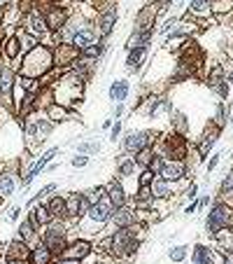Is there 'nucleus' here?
<instances>
[{
	"label": "nucleus",
	"mask_w": 233,
	"mask_h": 264,
	"mask_svg": "<svg viewBox=\"0 0 233 264\" xmlns=\"http://www.w3.org/2000/svg\"><path fill=\"white\" fill-rule=\"evenodd\" d=\"M19 70H21L19 77H35V80H40L45 73L54 70V50L38 42L35 47H31L26 52L23 59H19Z\"/></svg>",
	"instance_id": "nucleus-1"
},
{
	"label": "nucleus",
	"mask_w": 233,
	"mask_h": 264,
	"mask_svg": "<svg viewBox=\"0 0 233 264\" xmlns=\"http://www.w3.org/2000/svg\"><path fill=\"white\" fill-rule=\"evenodd\" d=\"M82 91H84V80L75 70L61 75L54 82V87H51L54 101L56 103H61V105H66V108H72L75 101L82 99Z\"/></svg>",
	"instance_id": "nucleus-2"
},
{
	"label": "nucleus",
	"mask_w": 233,
	"mask_h": 264,
	"mask_svg": "<svg viewBox=\"0 0 233 264\" xmlns=\"http://www.w3.org/2000/svg\"><path fill=\"white\" fill-rule=\"evenodd\" d=\"M40 238H42V243L49 248L56 257H61L63 250H66L68 243H70V236H68V222L51 220L47 227L40 229Z\"/></svg>",
	"instance_id": "nucleus-3"
},
{
	"label": "nucleus",
	"mask_w": 233,
	"mask_h": 264,
	"mask_svg": "<svg viewBox=\"0 0 233 264\" xmlns=\"http://www.w3.org/2000/svg\"><path fill=\"white\" fill-rule=\"evenodd\" d=\"M226 225H233V210L224 199H217L215 204L210 206V213L206 218V229L208 234H215V231H219Z\"/></svg>",
	"instance_id": "nucleus-4"
},
{
	"label": "nucleus",
	"mask_w": 233,
	"mask_h": 264,
	"mask_svg": "<svg viewBox=\"0 0 233 264\" xmlns=\"http://www.w3.org/2000/svg\"><path fill=\"white\" fill-rule=\"evenodd\" d=\"M187 148L189 145H187V140H184V136L182 133H175V131H172L170 136H163L161 145H156V150H159L166 159H182V161L189 152Z\"/></svg>",
	"instance_id": "nucleus-5"
},
{
	"label": "nucleus",
	"mask_w": 233,
	"mask_h": 264,
	"mask_svg": "<svg viewBox=\"0 0 233 264\" xmlns=\"http://www.w3.org/2000/svg\"><path fill=\"white\" fill-rule=\"evenodd\" d=\"M98 42H100V35L94 28V19H82L77 31L72 33L70 44H75V47L82 52V50H89V47H94V44H98Z\"/></svg>",
	"instance_id": "nucleus-6"
},
{
	"label": "nucleus",
	"mask_w": 233,
	"mask_h": 264,
	"mask_svg": "<svg viewBox=\"0 0 233 264\" xmlns=\"http://www.w3.org/2000/svg\"><path fill=\"white\" fill-rule=\"evenodd\" d=\"M147 145H156V136L152 131H126V136L122 138V145H119V152L135 154Z\"/></svg>",
	"instance_id": "nucleus-7"
},
{
	"label": "nucleus",
	"mask_w": 233,
	"mask_h": 264,
	"mask_svg": "<svg viewBox=\"0 0 233 264\" xmlns=\"http://www.w3.org/2000/svg\"><path fill=\"white\" fill-rule=\"evenodd\" d=\"M51 131H54V122L51 119H45V117H38V119H28L26 124V138L28 143H35L40 145L42 140H47V138L51 136Z\"/></svg>",
	"instance_id": "nucleus-8"
},
{
	"label": "nucleus",
	"mask_w": 233,
	"mask_h": 264,
	"mask_svg": "<svg viewBox=\"0 0 233 264\" xmlns=\"http://www.w3.org/2000/svg\"><path fill=\"white\" fill-rule=\"evenodd\" d=\"M66 206H68V220L70 222H79L82 218H86V213H89V197L84 192H70L66 197Z\"/></svg>",
	"instance_id": "nucleus-9"
},
{
	"label": "nucleus",
	"mask_w": 233,
	"mask_h": 264,
	"mask_svg": "<svg viewBox=\"0 0 233 264\" xmlns=\"http://www.w3.org/2000/svg\"><path fill=\"white\" fill-rule=\"evenodd\" d=\"M114 206H112V201L107 199V194H103V197L98 199V201H94V204L89 206V213H86V218H89L91 222H98V225H105V222L112 220V215H114Z\"/></svg>",
	"instance_id": "nucleus-10"
},
{
	"label": "nucleus",
	"mask_w": 233,
	"mask_h": 264,
	"mask_svg": "<svg viewBox=\"0 0 233 264\" xmlns=\"http://www.w3.org/2000/svg\"><path fill=\"white\" fill-rule=\"evenodd\" d=\"M163 3H152V5H144L140 10V14L135 17V23H133V31H152L154 28V21L159 17V12H161Z\"/></svg>",
	"instance_id": "nucleus-11"
},
{
	"label": "nucleus",
	"mask_w": 233,
	"mask_h": 264,
	"mask_svg": "<svg viewBox=\"0 0 233 264\" xmlns=\"http://www.w3.org/2000/svg\"><path fill=\"white\" fill-rule=\"evenodd\" d=\"M77 59H79V50L75 47V44H70V42H59V44H56V50H54V66L68 68V66H72Z\"/></svg>",
	"instance_id": "nucleus-12"
},
{
	"label": "nucleus",
	"mask_w": 233,
	"mask_h": 264,
	"mask_svg": "<svg viewBox=\"0 0 233 264\" xmlns=\"http://www.w3.org/2000/svg\"><path fill=\"white\" fill-rule=\"evenodd\" d=\"M56 154H59V148H49V150H47V152H42V154H40L38 159H35L33 164H31V171H28L26 176L21 178V185H26V187H28V185H31V182H33L35 178H38L40 173L45 171V166L49 164L51 159H54Z\"/></svg>",
	"instance_id": "nucleus-13"
},
{
	"label": "nucleus",
	"mask_w": 233,
	"mask_h": 264,
	"mask_svg": "<svg viewBox=\"0 0 233 264\" xmlns=\"http://www.w3.org/2000/svg\"><path fill=\"white\" fill-rule=\"evenodd\" d=\"M17 87V75L7 66H0V103L10 105L12 103V91Z\"/></svg>",
	"instance_id": "nucleus-14"
},
{
	"label": "nucleus",
	"mask_w": 233,
	"mask_h": 264,
	"mask_svg": "<svg viewBox=\"0 0 233 264\" xmlns=\"http://www.w3.org/2000/svg\"><path fill=\"white\" fill-rule=\"evenodd\" d=\"M23 26H26V33H31L38 40H45L47 33H49L47 21H45V14H40V12H35V10L28 12V17L23 19Z\"/></svg>",
	"instance_id": "nucleus-15"
},
{
	"label": "nucleus",
	"mask_w": 233,
	"mask_h": 264,
	"mask_svg": "<svg viewBox=\"0 0 233 264\" xmlns=\"http://www.w3.org/2000/svg\"><path fill=\"white\" fill-rule=\"evenodd\" d=\"M91 253H94V243H91L89 238H75V241H70L68 243V248L63 250L66 257L79 259V262H86Z\"/></svg>",
	"instance_id": "nucleus-16"
},
{
	"label": "nucleus",
	"mask_w": 233,
	"mask_h": 264,
	"mask_svg": "<svg viewBox=\"0 0 233 264\" xmlns=\"http://www.w3.org/2000/svg\"><path fill=\"white\" fill-rule=\"evenodd\" d=\"M105 194H107V199L112 201L114 208H124V206H128V194H126V189H124V185H122L119 178H114V180L107 182Z\"/></svg>",
	"instance_id": "nucleus-17"
},
{
	"label": "nucleus",
	"mask_w": 233,
	"mask_h": 264,
	"mask_svg": "<svg viewBox=\"0 0 233 264\" xmlns=\"http://www.w3.org/2000/svg\"><path fill=\"white\" fill-rule=\"evenodd\" d=\"M110 222L114 225V229H122V227H135V225H140V222H138V210H135L133 206L116 208Z\"/></svg>",
	"instance_id": "nucleus-18"
},
{
	"label": "nucleus",
	"mask_w": 233,
	"mask_h": 264,
	"mask_svg": "<svg viewBox=\"0 0 233 264\" xmlns=\"http://www.w3.org/2000/svg\"><path fill=\"white\" fill-rule=\"evenodd\" d=\"M159 176L166 178L168 182L184 180V176H187V161H182V159H166V166H163V171L159 173Z\"/></svg>",
	"instance_id": "nucleus-19"
},
{
	"label": "nucleus",
	"mask_w": 233,
	"mask_h": 264,
	"mask_svg": "<svg viewBox=\"0 0 233 264\" xmlns=\"http://www.w3.org/2000/svg\"><path fill=\"white\" fill-rule=\"evenodd\" d=\"M68 19H70V14H68L63 7H49V10L45 12L47 28H49L51 33H59V31H63V26L68 23Z\"/></svg>",
	"instance_id": "nucleus-20"
},
{
	"label": "nucleus",
	"mask_w": 233,
	"mask_h": 264,
	"mask_svg": "<svg viewBox=\"0 0 233 264\" xmlns=\"http://www.w3.org/2000/svg\"><path fill=\"white\" fill-rule=\"evenodd\" d=\"M116 19H119V12H116V7H107V10L100 14L98 21H96L100 38H110V33L114 31V26H116Z\"/></svg>",
	"instance_id": "nucleus-21"
},
{
	"label": "nucleus",
	"mask_w": 233,
	"mask_h": 264,
	"mask_svg": "<svg viewBox=\"0 0 233 264\" xmlns=\"http://www.w3.org/2000/svg\"><path fill=\"white\" fill-rule=\"evenodd\" d=\"M45 206H47V210H49V213H51V218H54V220L70 222V220H68V206H66V197H59V194H51V197H47Z\"/></svg>",
	"instance_id": "nucleus-22"
},
{
	"label": "nucleus",
	"mask_w": 233,
	"mask_h": 264,
	"mask_svg": "<svg viewBox=\"0 0 233 264\" xmlns=\"http://www.w3.org/2000/svg\"><path fill=\"white\" fill-rule=\"evenodd\" d=\"M0 52H3L5 59L14 61V66H17L19 56H21V40H19V35H10V38L3 40V42H0Z\"/></svg>",
	"instance_id": "nucleus-23"
},
{
	"label": "nucleus",
	"mask_w": 233,
	"mask_h": 264,
	"mask_svg": "<svg viewBox=\"0 0 233 264\" xmlns=\"http://www.w3.org/2000/svg\"><path fill=\"white\" fill-rule=\"evenodd\" d=\"M31 257V246L21 238H12L7 243V250H5V259H28Z\"/></svg>",
	"instance_id": "nucleus-24"
},
{
	"label": "nucleus",
	"mask_w": 233,
	"mask_h": 264,
	"mask_svg": "<svg viewBox=\"0 0 233 264\" xmlns=\"http://www.w3.org/2000/svg\"><path fill=\"white\" fill-rule=\"evenodd\" d=\"M17 192V173L14 171H0V201L10 199Z\"/></svg>",
	"instance_id": "nucleus-25"
},
{
	"label": "nucleus",
	"mask_w": 233,
	"mask_h": 264,
	"mask_svg": "<svg viewBox=\"0 0 233 264\" xmlns=\"http://www.w3.org/2000/svg\"><path fill=\"white\" fill-rule=\"evenodd\" d=\"M19 238L26 241L28 246H31V250H33L38 243H42V238H40V229L31 220H23L21 225H19Z\"/></svg>",
	"instance_id": "nucleus-26"
},
{
	"label": "nucleus",
	"mask_w": 233,
	"mask_h": 264,
	"mask_svg": "<svg viewBox=\"0 0 233 264\" xmlns=\"http://www.w3.org/2000/svg\"><path fill=\"white\" fill-rule=\"evenodd\" d=\"M116 164H119V169H116V178L119 180H124V178H131L138 173V164H135L133 154H119L116 157Z\"/></svg>",
	"instance_id": "nucleus-27"
},
{
	"label": "nucleus",
	"mask_w": 233,
	"mask_h": 264,
	"mask_svg": "<svg viewBox=\"0 0 233 264\" xmlns=\"http://www.w3.org/2000/svg\"><path fill=\"white\" fill-rule=\"evenodd\" d=\"M150 192L154 197V201H163V199H168L172 194V182H168L161 176H154V180L150 182Z\"/></svg>",
	"instance_id": "nucleus-28"
},
{
	"label": "nucleus",
	"mask_w": 233,
	"mask_h": 264,
	"mask_svg": "<svg viewBox=\"0 0 233 264\" xmlns=\"http://www.w3.org/2000/svg\"><path fill=\"white\" fill-rule=\"evenodd\" d=\"M147 54H150V47H131L126 56V68L131 73H138L140 66L147 61Z\"/></svg>",
	"instance_id": "nucleus-29"
},
{
	"label": "nucleus",
	"mask_w": 233,
	"mask_h": 264,
	"mask_svg": "<svg viewBox=\"0 0 233 264\" xmlns=\"http://www.w3.org/2000/svg\"><path fill=\"white\" fill-rule=\"evenodd\" d=\"M194 31H196V26L191 21L175 19V23H172V26L166 31V35H168V40H182V38H187V35H191Z\"/></svg>",
	"instance_id": "nucleus-30"
},
{
	"label": "nucleus",
	"mask_w": 233,
	"mask_h": 264,
	"mask_svg": "<svg viewBox=\"0 0 233 264\" xmlns=\"http://www.w3.org/2000/svg\"><path fill=\"white\" fill-rule=\"evenodd\" d=\"M26 220H31L38 229H42V227H47L54 218H51V213L47 210V206H31V210H28Z\"/></svg>",
	"instance_id": "nucleus-31"
},
{
	"label": "nucleus",
	"mask_w": 233,
	"mask_h": 264,
	"mask_svg": "<svg viewBox=\"0 0 233 264\" xmlns=\"http://www.w3.org/2000/svg\"><path fill=\"white\" fill-rule=\"evenodd\" d=\"M212 238H215L217 248H219L222 253H231L233 250V225H226V227H222L219 231H215Z\"/></svg>",
	"instance_id": "nucleus-32"
},
{
	"label": "nucleus",
	"mask_w": 233,
	"mask_h": 264,
	"mask_svg": "<svg viewBox=\"0 0 233 264\" xmlns=\"http://www.w3.org/2000/svg\"><path fill=\"white\" fill-rule=\"evenodd\" d=\"M128 94H131V82L124 80V77H119V80H114V82L110 84V99L114 101V103H124V101L128 99Z\"/></svg>",
	"instance_id": "nucleus-33"
},
{
	"label": "nucleus",
	"mask_w": 233,
	"mask_h": 264,
	"mask_svg": "<svg viewBox=\"0 0 233 264\" xmlns=\"http://www.w3.org/2000/svg\"><path fill=\"white\" fill-rule=\"evenodd\" d=\"M219 133H222V129H219V127H212L210 131H208V136H203V140H200V145H198V154H200V159H206L208 154L212 152L215 143L219 140Z\"/></svg>",
	"instance_id": "nucleus-34"
},
{
	"label": "nucleus",
	"mask_w": 233,
	"mask_h": 264,
	"mask_svg": "<svg viewBox=\"0 0 233 264\" xmlns=\"http://www.w3.org/2000/svg\"><path fill=\"white\" fill-rule=\"evenodd\" d=\"M133 208L135 210H150V208H154V197H152L150 187H138V192L133 194Z\"/></svg>",
	"instance_id": "nucleus-35"
},
{
	"label": "nucleus",
	"mask_w": 233,
	"mask_h": 264,
	"mask_svg": "<svg viewBox=\"0 0 233 264\" xmlns=\"http://www.w3.org/2000/svg\"><path fill=\"white\" fill-rule=\"evenodd\" d=\"M31 264H51L54 262V253H51L49 248L45 243H38V246L31 250Z\"/></svg>",
	"instance_id": "nucleus-36"
},
{
	"label": "nucleus",
	"mask_w": 233,
	"mask_h": 264,
	"mask_svg": "<svg viewBox=\"0 0 233 264\" xmlns=\"http://www.w3.org/2000/svg\"><path fill=\"white\" fill-rule=\"evenodd\" d=\"M75 152H77V154H86V157H91V154H100V152H103V140H100V138L82 140V143L75 145Z\"/></svg>",
	"instance_id": "nucleus-37"
},
{
	"label": "nucleus",
	"mask_w": 233,
	"mask_h": 264,
	"mask_svg": "<svg viewBox=\"0 0 233 264\" xmlns=\"http://www.w3.org/2000/svg\"><path fill=\"white\" fill-rule=\"evenodd\" d=\"M152 44V31H133L131 38L126 40V50L131 47H150Z\"/></svg>",
	"instance_id": "nucleus-38"
},
{
	"label": "nucleus",
	"mask_w": 233,
	"mask_h": 264,
	"mask_svg": "<svg viewBox=\"0 0 233 264\" xmlns=\"http://www.w3.org/2000/svg\"><path fill=\"white\" fill-rule=\"evenodd\" d=\"M154 154H156V145H147V148L138 150V152L133 154V159H135V164H138V169H150L152 159H154Z\"/></svg>",
	"instance_id": "nucleus-39"
},
{
	"label": "nucleus",
	"mask_w": 233,
	"mask_h": 264,
	"mask_svg": "<svg viewBox=\"0 0 233 264\" xmlns=\"http://www.w3.org/2000/svg\"><path fill=\"white\" fill-rule=\"evenodd\" d=\"M194 264H212V250L206 243H196L194 246V255H191Z\"/></svg>",
	"instance_id": "nucleus-40"
},
{
	"label": "nucleus",
	"mask_w": 233,
	"mask_h": 264,
	"mask_svg": "<svg viewBox=\"0 0 233 264\" xmlns=\"http://www.w3.org/2000/svg\"><path fill=\"white\" fill-rule=\"evenodd\" d=\"M189 14H194V17L212 14V0H191L189 3Z\"/></svg>",
	"instance_id": "nucleus-41"
},
{
	"label": "nucleus",
	"mask_w": 233,
	"mask_h": 264,
	"mask_svg": "<svg viewBox=\"0 0 233 264\" xmlns=\"http://www.w3.org/2000/svg\"><path fill=\"white\" fill-rule=\"evenodd\" d=\"M59 192V182H47L45 187L42 189H38V194H33V197L28 199L26 201V206L31 208L33 204H38V201H42V199H47V197H51V194H56Z\"/></svg>",
	"instance_id": "nucleus-42"
},
{
	"label": "nucleus",
	"mask_w": 233,
	"mask_h": 264,
	"mask_svg": "<svg viewBox=\"0 0 233 264\" xmlns=\"http://www.w3.org/2000/svg\"><path fill=\"white\" fill-rule=\"evenodd\" d=\"M47 112H49V119L51 122H66V119H70V110H68L66 105H61V103H51L49 108H47Z\"/></svg>",
	"instance_id": "nucleus-43"
},
{
	"label": "nucleus",
	"mask_w": 233,
	"mask_h": 264,
	"mask_svg": "<svg viewBox=\"0 0 233 264\" xmlns=\"http://www.w3.org/2000/svg\"><path fill=\"white\" fill-rule=\"evenodd\" d=\"M187 253H189L187 243H178V246L168 248V259H170V262H175V264H182L184 259H187Z\"/></svg>",
	"instance_id": "nucleus-44"
},
{
	"label": "nucleus",
	"mask_w": 233,
	"mask_h": 264,
	"mask_svg": "<svg viewBox=\"0 0 233 264\" xmlns=\"http://www.w3.org/2000/svg\"><path fill=\"white\" fill-rule=\"evenodd\" d=\"M172 131L182 133V136L189 131V122H187V117H184V112L175 110V115H172Z\"/></svg>",
	"instance_id": "nucleus-45"
},
{
	"label": "nucleus",
	"mask_w": 233,
	"mask_h": 264,
	"mask_svg": "<svg viewBox=\"0 0 233 264\" xmlns=\"http://www.w3.org/2000/svg\"><path fill=\"white\" fill-rule=\"evenodd\" d=\"M219 194H222L224 199H226L228 194H233V169L228 171L226 176H224V180H222V187H219Z\"/></svg>",
	"instance_id": "nucleus-46"
},
{
	"label": "nucleus",
	"mask_w": 233,
	"mask_h": 264,
	"mask_svg": "<svg viewBox=\"0 0 233 264\" xmlns=\"http://www.w3.org/2000/svg\"><path fill=\"white\" fill-rule=\"evenodd\" d=\"M154 171L152 169H140V176H138V187H150V182L154 180Z\"/></svg>",
	"instance_id": "nucleus-47"
},
{
	"label": "nucleus",
	"mask_w": 233,
	"mask_h": 264,
	"mask_svg": "<svg viewBox=\"0 0 233 264\" xmlns=\"http://www.w3.org/2000/svg\"><path fill=\"white\" fill-rule=\"evenodd\" d=\"M228 122V108L226 105H217V115H215V127L222 129Z\"/></svg>",
	"instance_id": "nucleus-48"
},
{
	"label": "nucleus",
	"mask_w": 233,
	"mask_h": 264,
	"mask_svg": "<svg viewBox=\"0 0 233 264\" xmlns=\"http://www.w3.org/2000/svg\"><path fill=\"white\" fill-rule=\"evenodd\" d=\"M163 166H166V157H163V154L159 152V150H156V154H154V159H152L150 169L154 171L156 176H159V173H161V171H163Z\"/></svg>",
	"instance_id": "nucleus-49"
},
{
	"label": "nucleus",
	"mask_w": 233,
	"mask_h": 264,
	"mask_svg": "<svg viewBox=\"0 0 233 264\" xmlns=\"http://www.w3.org/2000/svg\"><path fill=\"white\" fill-rule=\"evenodd\" d=\"M112 131H107V138H110L112 143H116L119 138H122V129H124V124H122V119H114L112 122Z\"/></svg>",
	"instance_id": "nucleus-50"
},
{
	"label": "nucleus",
	"mask_w": 233,
	"mask_h": 264,
	"mask_svg": "<svg viewBox=\"0 0 233 264\" xmlns=\"http://www.w3.org/2000/svg\"><path fill=\"white\" fill-rule=\"evenodd\" d=\"M212 89H215V94L219 96V99H224V101H226V99H228V91H231V84H228L226 80H222V82L212 84Z\"/></svg>",
	"instance_id": "nucleus-51"
},
{
	"label": "nucleus",
	"mask_w": 233,
	"mask_h": 264,
	"mask_svg": "<svg viewBox=\"0 0 233 264\" xmlns=\"http://www.w3.org/2000/svg\"><path fill=\"white\" fill-rule=\"evenodd\" d=\"M233 7V0H212V12H228Z\"/></svg>",
	"instance_id": "nucleus-52"
},
{
	"label": "nucleus",
	"mask_w": 233,
	"mask_h": 264,
	"mask_svg": "<svg viewBox=\"0 0 233 264\" xmlns=\"http://www.w3.org/2000/svg\"><path fill=\"white\" fill-rule=\"evenodd\" d=\"M70 164H72V169H84V166H89V157H86V154H75L70 159Z\"/></svg>",
	"instance_id": "nucleus-53"
},
{
	"label": "nucleus",
	"mask_w": 233,
	"mask_h": 264,
	"mask_svg": "<svg viewBox=\"0 0 233 264\" xmlns=\"http://www.w3.org/2000/svg\"><path fill=\"white\" fill-rule=\"evenodd\" d=\"M194 204H196V210H206L210 206V197H198Z\"/></svg>",
	"instance_id": "nucleus-54"
},
{
	"label": "nucleus",
	"mask_w": 233,
	"mask_h": 264,
	"mask_svg": "<svg viewBox=\"0 0 233 264\" xmlns=\"http://www.w3.org/2000/svg\"><path fill=\"white\" fill-rule=\"evenodd\" d=\"M219 159H222L219 154H212L210 159H208V166H206V171H208V173H212V171L217 169V164H219Z\"/></svg>",
	"instance_id": "nucleus-55"
},
{
	"label": "nucleus",
	"mask_w": 233,
	"mask_h": 264,
	"mask_svg": "<svg viewBox=\"0 0 233 264\" xmlns=\"http://www.w3.org/2000/svg\"><path fill=\"white\" fill-rule=\"evenodd\" d=\"M51 264H84V262H79V259H72V257H66V255H61V257H56Z\"/></svg>",
	"instance_id": "nucleus-56"
},
{
	"label": "nucleus",
	"mask_w": 233,
	"mask_h": 264,
	"mask_svg": "<svg viewBox=\"0 0 233 264\" xmlns=\"http://www.w3.org/2000/svg\"><path fill=\"white\" fill-rule=\"evenodd\" d=\"M196 194H198V185L191 182V185L187 187V192H184V199H196Z\"/></svg>",
	"instance_id": "nucleus-57"
},
{
	"label": "nucleus",
	"mask_w": 233,
	"mask_h": 264,
	"mask_svg": "<svg viewBox=\"0 0 233 264\" xmlns=\"http://www.w3.org/2000/svg\"><path fill=\"white\" fill-rule=\"evenodd\" d=\"M124 115H126V105H124V103H116V108H114V112H112V117H114V119H122Z\"/></svg>",
	"instance_id": "nucleus-58"
},
{
	"label": "nucleus",
	"mask_w": 233,
	"mask_h": 264,
	"mask_svg": "<svg viewBox=\"0 0 233 264\" xmlns=\"http://www.w3.org/2000/svg\"><path fill=\"white\" fill-rule=\"evenodd\" d=\"M19 215H21V206L17 204L14 208L10 210V222H17V220H19Z\"/></svg>",
	"instance_id": "nucleus-59"
},
{
	"label": "nucleus",
	"mask_w": 233,
	"mask_h": 264,
	"mask_svg": "<svg viewBox=\"0 0 233 264\" xmlns=\"http://www.w3.org/2000/svg\"><path fill=\"white\" fill-rule=\"evenodd\" d=\"M7 264H31V259H5Z\"/></svg>",
	"instance_id": "nucleus-60"
},
{
	"label": "nucleus",
	"mask_w": 233,
	"mask_h": 264,
	"mask_svg": "<svg viewBox=\"0 0 233 264\" xmlns=\"http://www.w3.org/2000/svg\"><path fill=\"white\" fill-rule=\"evenodd\" d=\"M224 255V262H226V264H233V250H231V253H222Z\"/></svg>",
	"instance_id": "nucleus-61"
},
{
	"label": "nucleus",
	"mask_w": 233,
	"mask_h": 264,
	"mask_svg": "<svg viewBox=\"0 0 233 264\" xmlns=\"http://www.w3.org/2000/svg\"><path fill=\"white\" fill-rule=\"evenodd\" d=\"M184 213H187V215L196 213V204H189V206H187V208H184Z\"/></svg>",
	"instance_id": "nucleus-62"
},
{
	"label": "nucleus",
	"mask_w": 233,
	"mask_h": 264,
	"mask_svg": "<svg viewBox=\"0 0 233 264\" xmlns=\"http://www.w3.org/2000/svg\"><path fill=\"white\" fill-rule=\"evenodd\" d=\"M110 127H112V119H105V122H103V131H107Z\"/></svg>",
	"instance_id": "nucleus-63"
},
{
	"label": "nucleus",
	"mask_w": 233,
	"mask_h": 264,
	"mask_svg": "<svg viewBox=\"0 0 233 264\" xmlns=\"http://www.w3.org/2000/svg\"><path fill=\"white\" fill-rule=\"evenodd\" d=\"M226 82L233 87V70H231V73H226Z\"/></svg>",
	"instance_id": "nucleus-64"
}]
</instances>
